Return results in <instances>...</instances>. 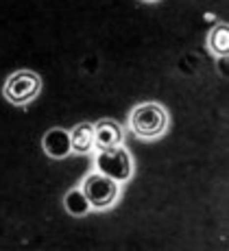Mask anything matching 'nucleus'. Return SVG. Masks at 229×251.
<instances>
[{
  "instance_id": "obj_1",
  "label": "nucleus",
  "mask_w": 229,
  "mask_h": 251,
  "mask_svg": "<svg viewBox=\"0 0 229 251\" xmlns=\"http://www.w3.org/2000/svg\"><path fill=\"white\" fill-rule=\"evenodd\" d=\"M168 112L164 105L149 100V103H140L131 109L129 114V129L133 136L140 140H157L168 131Z\"/></svg>"
},
{
  "instance_id": "obj_2",
  "label": "nucleus",
  "mask_w": 229,
  "mask_h": 251,
  "mask_svg": "<svg viewBox=\"0 0 229 251\" xmlns=\"http://www.w3.org/2000/svg\"><path fill=\"white\" fill-rule=\"evenodd\" d=\"M94 171L109 179H116L118 183H125L133 177V157L125 144L101 149L94 155Z\"/></svg>"
},
{
  "instance_id": "obj_3",
  "label": "nucleus",
  "mask_w": 229,
  "mask_h": 251,
  "mask_svg": "<svg viewBox=\"0 0 229 251\" xmlns=\"http://www.w3.org/2000/svg\"><path fill=\"white\" fill-rule=\"evenodd\" d=\"M81 190H83L85 199L90 201L92 210L103 212L109 210L111 205H116V201L120 199V183L116 179L101 175V173H90V175L81 183Z\"/></svg>"
},
{
  "instance_id": "obj_4",
  "label": "nucleus",
  "mask_w": 229,
  "mask_h": 251,
  "mask_svg": "<svg viewBox=\"0 0 229 251\" xmlns=\"http://www.w3.org/2000/svg\"><path fill=\"white\" fill-rule=\"evenodd\" d=\"M42 92V76L33 70H16L7 81H4L2 96L11 105L24 107L33 103L37 94Z\"/></svg>"
},
{
  "instance_id": "obj_5",
  "label": "nucleus",
  "mask_w": 229,
  "mask_h": 251,
  "mask_svg": "<svg viewBox=\"0 0 229 251\" xmlns=\"http://www.w3.org/2000/svg\"><path fill=\"white\" fill-rule=\"evenodd\" d=\"M125 140V129L120 123L111 118H101L99 123H94V149H111L123 144Z\"/></svg>"
},
{
  "instance_id": "obj_6",
  "label": "nucleus",
  "mask_w": 229,
  "mask_h": 251,
  "mask_svg": "<svg viewBox=\"0 0 229 251\" xmlns=\"http://www.w3.org/2000/svg\"><path fill=\"white\" fill-rule=\"evenodd\" d=\"M42 149L51 160H63L72 153V144H70V131L59 127H52L44 133L42 138Z\"/></svg>"
},
{
  "instance_id": "obj_7",
  "label": "nucleus",
  "mask_w": 229,
  "mask_h": 251,
  "mask_svg": "<svg viewBox=\"0 0 229 251\" xmlns=\"http://www.w3.org/2000/svg\"><path fill=\"white\" fill-rule=\"evenodd\" d=\"M72 153L79 155H90L94 151V123H79L70 131Z\"/></svg>"
},
{
  "instance_id": "obj_8",
  "label": "nucleus",
  "mask_w": 229,
  "mask_h": 251,
  "mask_svg": "<svg viewBox=\"0 0 229 251\" xmlns=\"http://www.w3.org/2000/svg\"><path fill=\"white\" fill-rule=\"evenodd\" d=\"M207 48L212 50V55L227 57V52H229V26L225 22H221V24H216V26L209 28Z\"/></svg>"
},
{
  "instance_id": "obj_9",
  "label": "nucleus",
  "mask_w": 229,
  "mask_h": 251,
  "mask_svg": "<svg viewBox=\"0 0 229 251\" xmlns=\"http://www.w3.org/2000/svg\"><path fill=\"white\" fill-rule=\"evenodd\" d=\"M63 207H66L68 214L76 216V219H81V216H85V214L92 212L90 201L85 199V195H83L81 188H70V190L66 192V197H63Z\"/></svg>"
},
{
  "instance_id": "obj_10",
  "label": "nucleus",
  "mask_w": 229,
  "mask_h": 251,
  "mask_svg": "<svg viewBox=\"0 0 229 251\" xmlns=\"http://www.w3.org/2000/svg\"><path fill=\"white\" fill-rule=\"evenodd\" d=\"M142 2H157V0H142Z\"/></svg>"
}]
</instances>
